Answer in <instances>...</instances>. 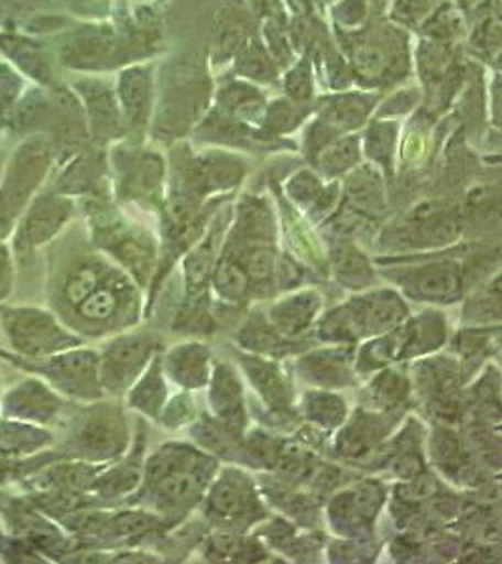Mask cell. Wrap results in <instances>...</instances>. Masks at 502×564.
Masks as SVG:
<instances>
[{"instance_id": "6da1fadb", "label": "cell", "mask_w": 502, "mask_h": 564, "mask_svg": "<svg viewBox=\"0 0 502 564\" xmlns=\"http://www.w3.org/2000/svg\"><path fill=\"white\" fill-rule=\"evenodd\" d=\"M44 276L50 311L76 335L100 337L138 322L140 295L134 282L92 243L72 234L52 241Z\"/></svg>"}, {"instance_id": "7a4b0ae2", "label": "cell", "mask_w": 502, "mask_h": 564, "mask_svg": "<svg viewBox=\"0 0 502 564\" xmlns=\"http://www.w3.org/2000/svg\"><path fill=\"white\" fill-rule=\"evenodd\" d=\"M217 463L187 446H166L151 457L143 473L140 502L164 513L187 512L204 495Z\"/></svg>"}, {"instance_id": "3957f363", "label": "cell", "mask_w": 502, "mask_h": 564, "mask_svg": "<svg viewBox=\"0 0 502 564\" xmlns=\"http://www.w3.org/2000/svg\"><path fill=\"white\" fill-rule=\"evenodd\" d=\"M70 406L61 420L65 438L55 448L61 459L103 465L123 456L129 448V423L117 404L97 403L81 409Z\"/></svg>"}, {"instance_id": "277c9868", "label": "cell", "mask_w": 502, "mask_h": 564, "mask_svg": "<svg viewBox=\"0 0 502 564\" xmlns=\"http://www.w3.org/2000/svg\"><path fill=\"white\" fill-rule=\"evenodd\" d=\"M0 359L29 375H36L65 398L97 403L103 398L100 356L89 348H68L44 358H21L0 350Z\"/></svg>"}, {"instance_id": "5b68a950", "label": "cell", "mask_w": 502, "mask_h": 564, "mask_svg": "<svg viewBox=\"0 0 502 564\" xmlns=\"http://www.w3.org/2000/svg\"><path fill=\"white\" fill-rule=\"evenodd\" d=\"M0 327L8 345L21 358H44L84 343L50 308L34 305L0 303Z\"/></svg>"}, {"instance_id": "8992f818", "label": "cell", "mask_w": 502, "mask_h": 564, "mask_svg": "<svg viewBox=\"0 0 502 564\" xmlns=\"http://www.w3.org/2000/svg\"><path fill=\"white\" fill-rule=\"evenodd\" d=\"M90 243L103 254L121 263L130 276L145 284L153 275L156 262V245L148 231L130 225L124 218L106 207H92L90 212Z\"/></svg>"}, {"instance_id": "52a82bcc", "label": "cell", "mask_w": 502, "mask_h": 564, "mask_svg": "<svg viewBox=\"0 0 502 564\" xmlns=\"http://www.w3.org/2000/svg\"><path fill=\"white\" fill-rule=\"evenodd\" d=\"M52 164V148L42 138L25 141L13 154L7 174L0 183V239L12 236L34 191L44 181Z\"/></svg>"}, {"instance_id": "ba28073f", "label": "cell", "mask_w": 502, "mask_h": 564, "mask_svg": "<svg viewBox=\"0 0 502 564\" xmlns=\"http://www.w3.org/2000/svg\"><path fill=\"white\" fill-rule=\"evenodd\" d=\"M405 315V303L401 302L400 295L388 290L373 292L331 311L320 324V337L337 343L386 334Z\"/></svg>"}, {"instance_id": "9c48e42d", "label": "cell", "mask_w": 502, "mask_h": 564, "mask_svg": "<svg viewBox=\"0 0 502 564\" xmlns=\"http://www.w3.org/2000/svg\"><path fill=\"white\" fill-rule=\"evenodd\" d=\"M70 199L61 194H42L26 207L12 231L13 262L20 273H33L39 250L55 241L72 218Z\"/></svg>"}, {"instance_id": "30bf717a", "label": "cell", "mask_w": 502, "mask_h": 564, "mask_svg": "<svg viewBox=\"0 0 502 564\" xmlns=\"http://www.w3.org/2000/svg\"><path fill=\"white\" fill-rule=\"evenodd\" d=\"M0 523L4 532L33 544L45 558L65 561L76 550L74 539H68L57 521L34 507L25 491L15 494L4 486L0 488Z\"/></svg>"}, {"instance_id": "8fae6325", "label": "cell", "mask_w": 502, "mask_h": 564, "mask_svg": "<svg viewBox=\"0 0 502 564\" xmlns=\"http://www.w3.org/2000/svg\"><path fill=\"white\" fill-rule=\"evenodd\" d=\"M159 340L151 334L119 335L100 354V382L103 393L123 395L142 377L155 356Z\"/></svg>"}, {"instance_id": "7c38bea8", "label": "cell", "mask_w": 502, "mask_h": 564, "mask_svg": "<svg viewBox=\"0 0 502 564\" xmlns=\"http://www.w3.org/2000/svg\"><path fill=\"white\" fill-rule=\"evenodd\" d=\"M70 404L65 398L45 384L44 380L36 377L15 382V384L2 393L0 399V414L21 422L36 423V425H55L65 417Z\"/></svg>"}, {"instance_id": "4fadbf2b", "label": "cell", "mask_w": 502, "mask_h": 564, "mask_svg": "<svg viewBox=\"0 0 502 564\" xmlns=\"http://www.w3.org/2000/svg\"><path fill=\"white\" fill-rule=\"evenodd\" d=\"M207 516L225 527H247L264 516L252 481L239 470H226L215 481L207 500Z\"/></svg>"}, {"instance_id": "5bb4252c", "label": "cell", "mask_w": 502, "mask_h": 564, "mask_svg": "<svg viewBox=\"0 0 502 564\" xmlns=\"http://www.w3.org/2000/svg\"><path fill=\"white\" fill-rule=\"evenodd\" d=\"M446 339L445 318L440 315H422L416 321L408 322L405 327L393 329L392 334L380 339L373 347L365 348L369 359L388 364L392 359L411 358L416 354L435 350Z\"/></svg>"}, {"instance_id": "9a60e30c", "label": "cell", "mask_w": 502, "mask_h": 564, "mask_svg": "<svg viewBox=\"0 0 502 564\" xmlns=\"http://www.w3.org/2000/svg\"><path fill=\"white\" fill-rule=\"evenodd\" d=\"M458 263L438 262L422 265L400 276L403 289L419 302L450 303L461 292Z\"/></svg>"}, {"instance_id": "2e32d148", "label": "cell", "mask_w": 502, "mask_h": 564, "mask_svg": "<svg viewBox=\"0 0 502 564\" xmlns=\"http://www.w3.org/2000/svg\"><path fill=\"white\" fill-rule=\"evenodd\" d=\"M55 436L44 425L21 422L13 417H0V457L25 459L52 448Z\"/></svg>"}, {"instance_id": "e0dca14e", "label": "cell", "mask_w": 502, "mask_h": 564, "mask_svg": "<svg viewBox=\"0 0 502 564\" xmlns=\"http://www.w3.org/2000/svg\"><path fill=\"white\" fill-rule=\"evenodd\" d=\"M143 467L140 462V438L135 444L134 452L124 462L117 463L113 467H103L92 481L90 494L95 495L98 505L113 502L123 499L124 495L134 491L142 481Z\"/></svg>"}, {"instance_id": "ac0fdd59", "label": "cell", "mask_w": 502, "mask_h": 564, "mask_svg": "<svg viewBox=\"0 0 502 564\" xmlns=\"http://www.w3.org/2000/svg\"><path fill=\"white\" fill-rule=\"evenodd\" d=\"M380 494L379 486L369 484V486H361V488L354 489V491H348L342 494L334 500L331 505V518H334L335 525L339 529H347V527H354V529H365L371 527L373 523L376 510L380 507ZM335 527V529H337Z\"/></svg>"}, {"instance_id": "d6986e66", "label": "cell", "mask_w": 502, "mask_h": 564, "mask_svg": "<svg viewBox=\"0 0 502 564\" xmlns=\"http://www.w3.org/2000/svg\"><path fill=\"white\" fill-rule=\"evenodd\" d=\"M212 409L220 417V423L225 425L226 431L232 435L233 431H239L245 422V412H243V393L241 384L236 379L230 369L226 366H219L215 371L211 390Z\"/></svg>"}, {"instance_id": "ffe728a7", "label": "cell", "mask_w": 502, "mask_h": 564, "mask_svg": "<svg viewBox=\"0 0 502 564\" xmlns=\"http://www.w3.org/2000/svg\"><path fill=\"white\" fill-rule=\"evenodd\" d=\"M320 308V300L313 292L297 294L271 308L270 324L283 337L303 334Z\"/></svg>"}, {"instance_id": "44dd1931", "label": "cell", "mask_w": 502, "mask_h": 564, "mask_svg": "<svg viewBox=\"0 0 502 564\" xmlns=\"http://www.w3.org/2000/svg\"><path fill=\"white\" fill-rule=\"evenodd\" d=\"M348 350H323L305 356L299 364L305 379L320 386H347L352 382Z\"/></svg>"}, {"instance_id": "7402d4cb", "label": "cell", "mask_w": 502, "mask_h": 564, "mask_svg": "<svg viewBox=\"0 0 502 564\" xmlns=\"http://www.w3.org/2000/svg\"><path fill=\"white\" fill-rule=\"evenodd\" d=\"M209 352L204 345H183L167 354L170 377L183 388H200L207 382Z\"/></svg>"}, {"instance_id": "603a6c76", "label": "cell", "mask_w": 502, "mask_h": 564, "mask_svg": "<svg viewBox=\"0 0 502 564\" xmlns=\"http://www.w3.org/2000/svg\"><path fill=\"white\" fill-rule=\"evenodd\" d=\"M166 403V384L162 377L161 358L151 359L142 377L135 380L134 388L129 393V406L156 417Z\"/></svg>"}, {"instance_id": "cb8c5ba5", "label": "cell", "mask_w": 502, "mask_h": 564, "mask_svg": "<svg viewBox=\"0 0 502 564\" xmlns=\"http://www.w3.org/2000/svg\"><path fill=\"white\" fill-rule=\"evenodd\" d=\"M243 367L251 375L249 379L252 380V384L271 409L283 411L291 404V388L286 384V379L281 375L277 366L264 359L243 358Z\"/></svg>"}, {"instance_id": "d4e9b609", "label": "cell", "mask_w": 502, "mask_h": 564, "mask_svg": "<svg viewBox=\"0 0 502 564\" xmlns=\"http://www.w3.org/2000/svg\"><path fill=\"white\" fill-rule=\"evenodd\" d=\"M85 97L89 102L90 119L95 134L100 138H113L121 132V121L117 113L116 104L111 100L110 93L100 85L85 87Z\"/></svg>"}, {"instance_id": "484cf974", "label": "cell", "mask_w": 502, "mask_h": 564, "mask_svg": "<svg viewBox=\"0 0 502 564\" xmlns=\"http://www.w3.org/2000/svg\"><path fill=\"white\" fill-rule=\"evenodd\" d=\"M162 164L156 156H138L129 167H124L123 191L129 198H145L155 191L161 180Z\"/></svg>"}, {"instance_id": "4316f807", "label": "cell", "mask_w": 502, "mask_h": 564, "mask_svg": "<svg viewBox=\"0 0 502 564\" xmlns=\"http://www.w3.org/2000/svg\"><path fill=\"white\" fill-rule=\"evenodd\" d=\"M102 174V161L97 154H84L57 181L58 194L89 193Z\"/></svg>"}, {"instance_id": "83f0119b", "label": "cell", "mask_w": 502, "mask_h": 564, "mask_svg": "<svg viewBox=\"0 0 502 564\" xmlns=\"http://www.w3.org/2000/svg\"><path fill=\"white\" fill-rule=\"evenodd\" d=\"M121 97L132 124H140L148 116L151 87L145 72L130 70L121 79Z\"/></svg>"}, {"instance_id": "f1b7e54d", "label": "cell", "mask_w": 502, "mask_h": 564, "mask_svg": "<svg viewBox=\"0 0 502 564\" xmlns=\"http://www.w3.org/2000/svg\"><path fill=\"white\" fill-rule=\"evenodd\" d=\"M303 406H305V416L324 427H337L347 416V406L342 403V399L324 391L307 393Z\"/></svg>"}, {"instance_id": "f546056e", "label": "cell", "mask_w": 502, "mask_h": 564, "mask_svg": "<svg viewBox=\"0 0 502 564\" xmlns=\"http://www.w3.org/2000/svg\"><path fill=\"white\" fill-rule=\"evenodd\" d=\"M111 50V39L108 34L92 33L79 36L65 50V57L72 65L89 66L102 61Z\"/></svg>"}, {"instance_id": "4dcf8cb0", "label": "cell", "mask_w": 502, "mask_h": 564, "mask_svg": "<svg viewBox=\"0 0 502 564\" xmlns=\"http://www.w3.org/2000/svg\"><path fill=\"white\" fill-rule=\"evenodd\" d=\"M0 47L15 58V63L23 68V70L33 74L39 79H47L50 77V70L45 65L44 57L40 53L39 47L33 44H29L25 40L21 39H8V36H0Z\"/></svg>"}, {"instance_id": "1f68e13d", "label": "cell", "mask_w": 502, "mask_h": 564, "mask_svg": "<svg viewBox=\"0 0 502 564\" xmlns=\"http://www.w3.org/2000/svg\"><path fill=\"white\" fill-rule=\"evenodd\" d=\"M369 393L379 406L393 409V406L403 403L406 395H408V380L401 372L388 371L374 380L371 388H369Z\"/></svg>"}, {"instance_id": "d6a6232c", "label": "cell", "mask_w": 502, "mask_h": 564, "mask_svg": "<svg viewBox=\"0 0 502 564\" xmlns=\"http://www.w3.org/2000/svg\"><path fill=\"white\" fill-rule=\"evenodd\" d=\"M337 271L339 279L345 284H350L348 289H361V282H369L373 279V271L369 268V263L365 262V258L361 252L354 249V247H341L337 250Z\"/></svg>"}, {"instance_id": "836d02e7", "label": "cell", "mask_w": 502, "mask_h": 564, "mask_svg": "<svg viewBox=\"0 0 502 564\" xmlns=\"http://www.w3.org/2000/svg\"><path fill=\"white\" fill-rule=\"evenodd\" d=\"M0 561L4 563H47V558L25 540L15 539L8 532L0 531Z\"/></svg>"}, {"instance_id": "e575fe53", "label": "cell", "mask_w": 502, "mask_h": 564, "mask_svg": "<svg viewBox=\"0 0 502 564\" xmlns=\"http://www.w3.org/2000/svg\"><path fill=\"white\" fill-rule=\"evenodd\" d=\"M356 162H358V145L354 140H347L341 141L334 149H329L328 153L324 154L320 164L329 174H339Z\"/></svg>"}, {"instance_id": "d590c367", "label": "cell", "mask_w": 502, "mask_h": 564, "mask_svg": "<svg viewBox=\"0 0 502 564\" xmlns=\"http://www.w3.org/2000/svg\"><path fill=\"white\" fill-rule=\"evenodd\" d=\"M369 106L361 102L358 97L341 98L335 100L334 106H329V119L335 122H345V124H356L360 122L361 117L368 113Z\"/></svg>"}, {"instance_id": "8d00e7d4", "label": "cell", "mask_w": 502, "mask_h": 564, "mask_svg": "<svg viewBox=\"0 0 502 564\" xmlns=\"http://www.w3.org/2000/svg\"><path fill=\"white\" fill-rule=\"evenodd\" d=\"M222 102L226 108H233V111H254L258 108V104L262 102V98L258 97L254 89H247L243 85H230L228 89L222 93Z\"/></svg>"}, {"instance_id": "74e56055", "label": "cell", "mask_w": 502, "mask_h": 564, "mask_svg": "<svg viewBox=\"0 0 502 564\" xmlns=\"http://www.w3.org/2000/svg\"><path fill=\"white\" fill-rule=\"evenodd\" d=\"M15 286V262L10 245L0 239V303L7 302Z\"/></svg>"}, {"instance_id": "f35d334b", "label": "cell", "mask_w": 502, "mask_h": 564, "mask_svg": "<svg viewBox=\"0 0 502 564\" xmlns=\"http://www.w3.org/2000/svg\"><path fill=\"white\" fill-rule=\"evenodd\" d=\"M393 149V127H374L369 134V154L382 164H390Z\"/></svg>"}, {"instance_id": "ab89813d", "label": "cell", "mask_w": 502, "mask_h": 564, "mask_svg": "<svg viewBox=\"0 0 502 564\" xmlns=\"http://www.w3.org/2000/svg\"><path fill=\"white\" fill-rule=\"evenodd\" d=\"M239 70L243 72L245 76L258 77V79H270L273 74L270 61L258 47H252L251 52L247 53V57L239 65Z\"/></svg>"}, {"instance_id": "60d3db41", "label": "cell", "mask_w": 502, "mask_h": 564, "mask_svg": "<svg viewBox=\"0 0 502 564\" xmlns=\"http://www.w3.org/2000/svg\"><path fill=\"white\" fill-rule=\"evenodd\" d=\"M15 95H18V79L13 77L12 72L0 66V117L12 108Z\"/></svg>"}, {"instance_id": "b9f144b4", "label": "cell", "mask_w": 502, "mask_h": 564, "mask_svg": "<svg viewBox=\"0 0 502 564\" xmlns=\"http://www.w3.org/2000/svg\"><path fill=\"white\" fill-rule=\"evenodd\" d=\"M437 0H403L401 2V18H406L408 21H416L422 18V13L432 12L433 4Z\"/></svg>"}, {"instance_id": "7bdbcfd3", "label": "cell", "mask_w": 502, "mask_h": 564, "mask_svg": "<svg viewBox=\"0 0 502 564\" xmlns=\"http://www.w3.org/2000/svg\"><path fill=\"white\" fill-rule=\"evenodd\" d=\"M7 2L13 4V7H15V4H18V7H26V4H31L33 0H7Z\"/></svg>"}, {"instance_id": "ee69618b", "label": "cell", "mask_w": 502, "mask_h": 564, "mask_svg": "<svg viewBox=\"0 0 502 564\" xmlns=\"http://www.w3.org/2000/svg\"><path fill=\"white\" fill-rule=\"evenodd\" d=\"M0 399H2V380H0Z\"/></svg>"}]
</instances>
